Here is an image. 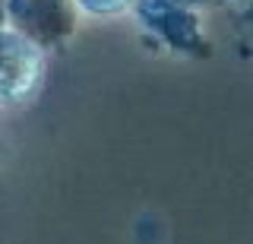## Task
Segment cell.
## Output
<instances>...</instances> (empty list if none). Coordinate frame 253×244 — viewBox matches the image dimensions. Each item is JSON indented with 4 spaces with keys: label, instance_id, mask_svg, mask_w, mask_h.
Returning a JSON list of instances; mask_svg holds the SVG:
<instances>
[{
    "label": "cell",
    "instance_id": "obj_1",
    "mask_svg": "<svg viewBox=\"0 0 253 244\" xmlns=\"http://www.w3.org/2000/svg\"><path fill=\"white\" fill-rule=\"evenodd\" d=\"M44 54L16 29L0 26V105H22L42 86Z\"/></svg>",
    "mask_w": 253,
    "mask_h": 244
},
{
    "label": "cell",
    "instance_id": "obj_2",
    "mask_svg": "<svg viewBox=\"0 0 253 244\" xmlns=\"http://www.w3.org/2000/svg\"><path fill=\"white\" fill-rule=\"evenodd\" d=\"M6 13L32 45L70 32V0H6Z\"/></svg>",
    "mask_w": 253,
    "mask_h": 244
},
{
    "label": "cell",
    "instance_id": "obj_3",
    "mask_svg": "<svg viewBox=\"0 0 253 244\" xmlns=\"http://www.w3.org/2000/svg\"><path fill=\"white\" fill-rule=\"evenodd\" d=\"M76 6H83L85 13H95V16H111V13L126 10L130 0H76Z\"/></svg>",
    "mask_w": 253,
    "mask_h": 244
}]
</instances>
